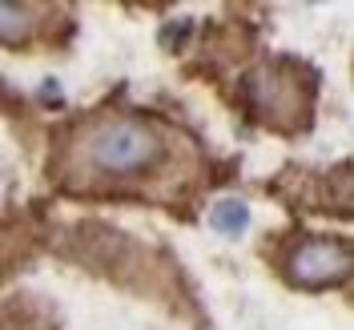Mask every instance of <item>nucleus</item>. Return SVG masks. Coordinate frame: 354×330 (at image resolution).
Wrapping results in <instances>:
<instances>
[{
  "label": "nucleus",
  "instance_id": "f257e3e1",
  "mask_svg": "<svg viewBox=\"0 0 354 330\" xmlns=\"http://www.w3.org/2000/svg\"><path fill=\"white\" fill-rule=\"evenodd\" d=\"M165 129L145 117H109L77 133L68 157L65 185H117L133 177H149L165 161Z\"/></svg>",
  "mask_w": 354,
  "mask_h": 330
},
{
  "label": "nucleus",
  "instance_id": "f03ea898",
  "mask_svg": "<svg viewBox=\"0 0 354 330\" xmlns=\"http://www.w3.org/2000/svg\"><path fill=\"white\" fill-rule=\"evenodd\" d=\"M250 97H254V109L262 113L270 125H294L306 113V89L294 85V73L286 65L254 73L250 77Z\"/></svg>",
  "mask_w": 354,
  "mask_h": 330
},
{
  "label": "nucleus",
  "instance_id": "7ed1b4c3",
  "mask_svg": "<svg viewBox=\"0 0 354 330\" xmlns=\"http://www.w3.org/2000/svg\"><path fill=\"white\" fill-rule=\"evenodd\" d=\"M351 246L334 242V238H310L294 250L290 258V278L298 286H334V282H346L351 278Z\"/></svg>",
  "mask_w": 354,
  "mask_h": 330
},
{
  "label": "nucleus",
  "instance_id": "20e7f679",
  "mask_svg": "<svg viewBox=\"0 0 354 330\" xmlns=\"http://www.w3.org/2000/svg\"><path fill=\"white\" fill-rule=\"evenodd\" d=\"M209 226L225 234V238H242L245 230H250V205L242 198H221L214 201V210H209Z\"/></svg>",
  "mask_w": 354,
  "mask_h": 330
},
{
  "label": "nucleus",
  "instance_id": "39448f33",
  "mask_svg": "<svg viewBox=\"0 0 354 330\" xmlns=\"http://www.w3.org/2000/svg\"><path fill=\"white\" fill-rule=\"evenodd\" d=\"M32 24H37V8L32 4H0V41L4 44L28 41Z\"/></svg>",
  "mask_w": 354,
  "mask_h": 330
}]
</instances>
